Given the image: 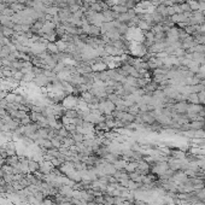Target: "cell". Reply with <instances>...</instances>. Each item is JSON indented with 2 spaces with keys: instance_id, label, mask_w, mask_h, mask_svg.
<instances>
[{
  "instance_id": "cell-2",
  "label": "cell",
  "mask_w": 205,
  "mask_h": 205,
  "mask_svg": "<svg viewBox=\"0 0 205 205\" xmlns=\"http://www.w3.org/2000/svg\"><path fill=\"white\" fill-rule=\"evenodd\" d=\"M19 163V156L18 154H15V156H10V157L6 158V163L5 164H8L11 167H17V164Z\"/></svg>"
},
{
  "instance_id": "cell-10",
  "label": "cell",
  "mask_w": 205,
  "mask_h": 205,
  "mask_svg": "<svg viewBox=\"0 0 205 205\" xmlns=\"http://www.w3.org/2000/svg\"><path fill=\"white\" fill-rule=\"evenodd\" d=\"M4 16H7V17H11V16H13L15 15V12L12 11V10L11 8H10V7H6L5 10H4V11L1 12Z\"/></svg>"
},
{
  "instance_id": "cell-3",
  "label": "cell",
  "mask_w": 205,
  "mask_h": 205,
  "mask_svg": "<svg viewBox=\"0 0 205 205\" xmlns=\"http://www.w3.org/2000/svg\"><path fill=\"white\" fill-rule=\"evenodd\" d=\"M64 116L68 117V118H77L79 117V112H77L76 109H69L64 111Z\"/></svg>"
},
{
  "instance_id": "cell-4",
  "label": "cell",
  "mask_w": 205,
  "mask_h": 205,
  "mask_svg": "<svg viewBox=\"0 0 205 205\" xmlns=\"http://www.w3.org/2000/svg\"><path fill=\"white\" fill-rule=\"evenodd\" d=\"M58 11H59V8H58L56 5H50V6L46 7L45 13L46 15H51V16H56V15H58Z\"/></svg>"
},
{
  "instance_id": "cell-1",
  "label": "cell",
  "mask_w": 205,
  "mask_h": 205,
  "mask_svg": "<svg viewBox=\"0 0 205 205\" xmlns=\"http://www.w3.org/2000/svg\"><path fill=\"white\" fill-rule=\"evenodd\" d=\"M29 173L32 174H35L36 171H39V169H40V163H39L35 159H29Z\"/></svg>"
},
{
  "instance_id": "cell-5",
  "label": "cell",
  "mask_w": 205,
  "mask_h": 205,
  "mask_svg": "<svg viewBox=\"0 0 205 205\" xmlns=\"http://www.w3.org/2000/svg\"><path fill=\"white\" fill-rule=\"evenodd\" d=\"M69 44H70V42H66V41H64V40H58V41L56 42V45H57V47H58V50H59V52H65L66 48H68V46H69Z\"/></svg>"
},
{
  "instance_id": "cell-9",
  "label": "cell",
  "mask_w": 205,
  "mask_h": 205,
  "mask_svg": "<svg viewBox=\"0 0 205 205\" xmlns=\"http://www.w3.org/2000/svg\"><path fill=\"white\" fill-rule=\"evenodd\" d=\"M19 121H21V125H28V124L32 123V120H30V117H29V115L27 117H24V118L19 120Z\"/></svg>"
},
{
  "instance_id": "cell-11",
  "label": "cell",
  "mask_w": 205,
  "mask_h": 205,
  "mask_svg": "<svg viewBox=\"0 0 205 205\" xmlns=\"http://www.w3.org/2000/svg\"><path fill=\"white\" fill-rule=\"evenodd\" d=\"M5 163H6V159H5V158H3L1 156H0V168H1Z\"/></svg>"
},
{
  "instance_id": "cell-7",
  "label": "cell",
  "mask_w": 205,
  "mask_h": 205,
  "mask_svg": "<svg viewBox=\"0 0 205 205\" xmlns=\"http://www.w3.org/2000/svg\"><path fill=\"white\" fill-rule=\"evenodd\" d=\"M48 129L50 128H39L37 134L41 139H48Z\"/></svg>"
},
{
  "instance_id": "cell-8",
  "label": "cell",
  "mask_w": 205,
  "mask_h": 205,
  "mask_svg": "<svg viewBox=\"0 0 205 205\" xmlns=\"http://www.w3.org/2000/svg\"><path fill=\"white\" fill-rule=\"evenodd\" d=\"M4 174H8V175H13V167H11V165L8 164H4L1 167Z\"/></svg>"
},
{
  "instance_id": "cell-6",
  "label": "cell",
  "mask_w": 205,
  "mask_h": 205,
  "mask_svg": "<svg viewBox=\"0 0 205 205\" xmlns=\"http://www.w3.org/2000/svg\"><path fill=\"white\" fill-rule=\"evenodd\" d=\"M47 51L50 52V53H53V54L59 53V50H58L56 42H48L47 44Z\"/></svg>"
}]
</instances>
